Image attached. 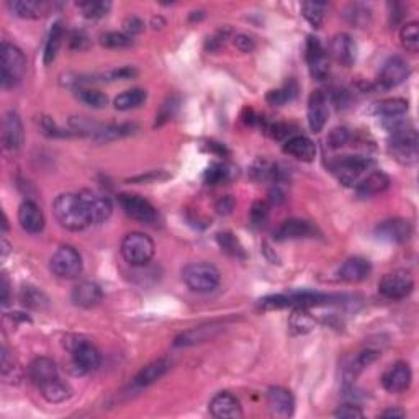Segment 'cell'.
Here are the masks:
<instances>
[{
    "instance_id": "56",
    "label": "cell",
    "mask_w": 419,
    "mask_h": 419,
    "mask_svg": "<svg viewBox=\"0 0 419 419\" xmlns=\"http://www.w3.org/2000/svg\"><path fill=\"white\" fill-rule=\"evenodd\" d=\"M41 128H43V131H45L47 136L66 138V136H69V135H71V133H68V131L59 130V128L56 126V123L52 122L51 118H43V120H41Z\"/></svg>"
},
{
    "instance_id": "6",
    "label": "cell",
    "mask_w": 419,
    "mask_h": 419,
    "mask_svg": "<svg viewBox=\"0 0 419 419\" xmlns=\"http://www.w3.org/2000/svg\"><path fill=\"white\" fill-rule=\"evenodd\" d=\"M154 241L145 233H130L122 241V256L133 267H145L154 257Z\"/></svg>"
},
{
    "instance_id": "52",
    "label": "cell",
    "mask_w": 419,
    "mask_h": 419,
    "mask_svg": "<svg viewBox=\"0 0 419 419\" xmlns=\"http://www.w3.org/2000/svg\"><path fill=\"white\" fill-rule=\"evenodd\" d=\"M335 416L342 419H360L364 418V411H362L357 404L346 403V404H341V406L336 409Z\"/></svg>"
},
{
    "instance_id": "14",
    "label": "cell",
    "mask_w": 419,
    "mask_h": 419,
    "mask_svg": "<svg viewBox=\"0 0 419 419\" xmlns=\"http://www.w3.org/2000/svg\"><path fill=\"white\" fill-rule=\"evenodd\" d=\"M378 357L375 349H364L357 354L346 357L341 364V378L344 385H351L359 375L364 372L365 367H369Z\"/></svg>"
},
{
    "instance_id": "5",
    "label": "cell",
    "mask_w": 419,
    "mask_h": 419,
    "mask_svg": "<svg viewBox=\"0 0 419 419\" xmlns=\"http://www.w3.org/2000/svg\"><path fill=\"white\" fill-rule=\"evenodd\" d=\"M64 344L71 352V357H73V369L75 374L84 375L98 369L102 357H100V352L92 342L80 336H69L66 337Z\"/></svg>"
},
{
    "instance_id": "18",
    "label": "cell",
    "mask_w": 419,
    "mask_h": 419,
    "mask_svg": "<svg viewBox=\"0 0 419 419\" xmlns=\"http://www.w3.org/2000/svg\"><path fill=\"white\" fill-rule=\"evenodd\" d=\"M375 235L378 240L388 242H404L413 235V226L408 220L403 218H393V220L382 221L375 228Z\"/></svg>"
},
{
    "instance_id": "19",
    "label": "cell",
    "mask_w": 419,
    "mask_h": 419,
    "mask_svg": "<svg viewBox=\"0 0 419 419\" xmlns=\"http://www.w3.org/2000/svg\"><path fill=\"white\" fill-rule=\"evenodd\" d=\"M328 122V97L321 90H314L308 98V125L313 133H320Z\"/></svg>"
},
{
    "instance_id": "7",
    "label": "cell",
    "mask_w": 419,
    "mask_h": 419,
    "mask_svg": "<svg viewBox=\"0 0 419 419\" xmlns=\"http://www.w3.org/2000/svg\"><path fill=\"white\" fill-rule=\"evenodd\" d=\"M82 257L73 246H61L50 260L51 272L59 279H75L82 272Z\"/></svg>"
},
{
    "instance_id": "9",
    "label": "cell",
    "mask_w": 419,
    "mask_h": 419,
    "mask_svg": "<svg viewBox=\"0 0 419 419\" xmlns=\"http://www.w3.org/2000/svg\"><path fill=\"white\" fill-rule=\"evenodd\" d=\"M118 202H120V207L128 216L142 223V225H154V223L159 220V215H157V210L154 208V205L147 202L146 198L140 197V195L122 193L120 197H118Z\"/></svg>"
},
{
    "instance_id": "27",
    "label": "cell",
    "mask_w": 419,
    "mask_h": 419,
    "mask_svg": "<svg viewBox=\"0 0 419 419\" xmlns=\"http://www.w3.org/2000/svg\"><path fill=\"white\" fill-rule=\"evenodd\" d=\"M28 375H30L31 382L36 385V387H41L51 380L58 378V365L52 359H47V357H38L28 367Z\"/></svg>"
},
{
    "instance_id": "10",
    "label": "cell",
    "mask_w": 419,
    "mask_h": 419,
    "mask_svg": "<svg viewBox=\"0 0 419 419\" xmlns=\"http://www.w3.org/2000/svg\"><path fill=\"white\" fill-rule=\"evenodd\" d=\"M414 288V280L406 270H395L385 274L378 282V292L388 300L406 298Z\"/></svg>"
},
{
    "instance_id": "12",
    "label": "cell",
    "mask_w": 419,
    "mask_h": 419,
    "mask_svg": "<svg viewBox=\"0 0 419 419\" xmlns=\"http://www.w3.org/2000/svg\"><path fill=\"white\" fill-rule=\"evenodd\" d=\"M409 74V68L408 63L399 56H393L390 58L387 63L383 64L382 71H380L377 82H375V87L380 90H388L397 87L403 82L404 79L408 78Z\"/></svg>"
},
{
    "instance_id": "54",
    "label": "cell",
    "mask_w": 419,
    "mask_h": 419,
    "mask_svg": "<svg viewBox=\"0 0 419 419\" xmlns=\"http://www.w3.org/2000/svg\"><path fill=\"white\" fill-rule=\"evenodd\" d=\"M231 35V30L230 28H225V30H220V31H216L215 35H213L212 38H208V41H207V50H210V51H216V50H220V47L225 45L226 43V40H228V36Z\"/></svg>"
},
{
    "instance_id": "45",
    "label": "cell",
    "mask_w": 419,
    "mask_h": 419,
    "mask_svg": "<svg viewBox=\"0 0 419 419\" xmlns=\"http://www.w3.org/2000/svg\"><path fill=\"white\" fill-rule=\"evenodd\" d=\"M297 84L293 82V80H290L288 84H285V87L277 89V90H270L267 94V102L270 105H274V107H282L290 100L295 98V95H297Z\"/></svg>"
},
{
    "instance_id": "21",
    "label": "cell",
    "mask_w": 419,
    "mask_h": 419,
    "mask_svg": "<svg viewBox=\"0 0 419 419\" xmlns=\"http://www.w3.org/2000/svg\"><path fill=\"white\" fill-rule=\"evenodd\" d=\"M267 404L270 413L279 418H290L295 411V398L292 392L282 387L267 390Z\"/></svg>"
},
{
    "instance_id": "55",
    "label": "cell",
    "mask_w": 419,
    "mask_h": 419,
    "mask_svg": "<svg viewBox=\"0 0 419 419\" xmlns=\"http://www.w3.org/2000/svg\"><path fill=\"white\" fill-rule=\"evenodd\" d=\"M123 30H125L128 36L138 35V33H141L142 30H145V22L138 17H128L126 20L123 22Z\"/></svg>"
},
{
    "instance_id": "38",
    "label": "cell",
    "mask_w": 419,
    "mask_h": 419,
    "mask_svg": "<svg viewBox=\"0 0 419 419\" xmlns=\"http://www.w3.org/2000/svg\"><path fill=\"white\" fill-rule=\"evenodd\" d=\"M63 36H64V27L63 22H56L52 25L50 35H47L46 40V46H45V64L50 66L52 61L56 59L58 56V51L61 47V43H63Z\"/></svg>"
},
{
    "instance_id": "1",
    "label": "cell",
    "mask_w": 419,
    "mask_h": 419,
    "mask_svg": "<svg viewBox=\"0 0 419 419\" xmlns=\"http://www.w3.org/2000/svg\"><path fill=\"white\" fill-rule=\"evenodd\" d=\"M56 220L64 230L82 231L90 225L87 210L79 193H61L52 205Z\"/></svg>"
},
{
    "instance_id": "60",
    "label": "cell",
    "mask_w": 419,
    "mask_h": 419,
    "mask_svg": "<svg viewBox=\"0 0 419 419\" xmlns=\"http://www.w3.org/2000/svg\"><path fill=\"white\" fill-rule=\"evenodd\" d=\"M269 200H270V203H280V202H284L285 200V193H284V190L280 189V187H277V185H275V189H272L269 192Z\"/></svg>"
},
{
    "instance_id": "62",
    "label": "cell",
    "mask_w": 419,
    "mask_h": 419,
    "mask_svg": "<svg viewBox=\"0 0 419 419\" xmlns=\"http://www.w3.org/2000/svg\"><path fill=\"white\" fill-rule=\"evenodd\" d=\"M380 416L382 418H404L406 416V413L403 411V409H399V408H390V409H385V411L380 414Z\"/></svg>"
},
{
    "instance_id": "30",
    "label": "cell",
    "mask_w": 419,
    "mask_h": 419,
    "mask_svg": "<svg viewBox=\"0 0 419 419\" xmlns=\"http://www.w3.org/2000/svg\"><path fill=\"white\" fill-rule=\"evenodd\" d=\"M170 369V362L168 359H157L151 364H147L146 367H142L140 370V374L135 377V385L136 387H147V385L154 383L159 380L161 377H164L168 374V370Z\"/></svg>"
},
{
    "instance_id": "44",
    "label": "cell",
    "mask_w": 419,
    "mask_h": 419,
    "mask_svg": "<svg viewBox=\"0 0 419 419\" xmlns=\"http://www.w3.org/2000/svg\"><path fill=\"white\" fill-rule=\"evenodd\" d=\"M79 8L82 10V15L85 18L97 20V18H103L108 12H110L112 3L103 2V0H89V2H80Z\"/></svg>"
},
{
    "instance_id": "17",
    "label": "cell",
    "mask_w": 419,
    "mask_h": 419,
    "mask_svg": "<svg viewBox=\"0 0 419 419\" xmlns=\"http://www.w3.org/2000/svg\"><path fill=\"white\" fill-rule=\"evenodd\" d=\"M25 141V131L20 117L15 112H7L2 122V142L7 151L20 149Z\"/></svg>"
},
{
    "instance_id": "46",
    "label": "cell",
    "mask_w": 419,
    "mask_h": 419,
    "mask_svg": "<svg viewBox=\"0 0 419 419\" xmlns=\"http://www.w3.org/2000/svg\"><path fill=\"white\" fill-rule=\"evenodd\" d=\"M75 95L80 102H84L85 105L92 108H103L107 105V95L103 92H100L97 89H89V87H80L75 90Z\"/></svg>"
},
{
    "instance_id": "22",
    "label": "cell",
    "mask_w": 419,
    "mask_h": 419,
    "mask_svg": "<svg viewBox=\"0 0 419 419\" xmlns=\"http://www.w3.org/2000/svg\"><path fill=\"white\" fill-rule=\"evenodd\" d=\"M330 51L337 63L344 66V68H349L355 63L357 58V46L352 38L347 35V33H339L331 40L330 45Z\"/></svg>"
},
{
    "instance_id": "61",
    "label": "cell",
    "mask_w": 419,
    "mask_h": 419,
    "mask_svg": "<svg viewBox=\"0 0 419 419\" xmlns=\"http://www.w3.org/2000/svg\"><path fill=\"white\" fill-rule=\"evenodd\" d=\"M0 287H2V304L6 307L8 303V293H10V284H8V279L6 274H2V282H0Z\"/></svg>"
},
{
    "instance_id": "51",
    "label": "cell",
    "mask_w": 419,
    "mask_h": 419,
    "mask_svg": "<svg viewBox=\"0 0 419 419\" xmlns=\"http://www.w3.org/2000/svg\"><path fill=\"white\" fill-rule=\"evenodd\" d=\"M351 131L347 128H335L328 136V145L332 149H339V147L346 146L351 141Z\"/></svg>"
},
{
    "instance_id": "28",
    "label": "cell",
    "mask_w": 419,
    "mask_h": 419,
    "mask_svg": "<svg viewBox=\"0 0 419 419\" xmlns=\"http://www.w3.org/2000/svg\"><path fill=\"white\" fill-rule=\"evenodd\" d=\"M221 330L223 328H221V325H218V323H210V325H205V326L192 328V330L180 332V335L175 337L174 344L179 347L200 344V342L212 339V337L216 336Z\"/></svg>"
},
{
    "instance_id": "53",
    "label": "cell",
    "mask_w": 419,
    "mask_h": 419,
    "mask_svg": "<svg viewBox=\"0 0 419 419\" xmlns=\"http://www.w3.org/2000/svg\"><path fill=\"white\" fill-rule=\"evenodd\" d=\"M265 130H267V133L274 140H288V138L295 136L292 135V125H287V123H272V125H269Z\"/></svg>"
},
{
    "instance_id": "15",
    "label": "cell",
    "mask_w": 419,
    "mask_h": 419,
    "mask_svg": "<svg viewBox=\"0 0 419 419\" xmlns=\"http://www.w3.org/2000/svg\"><path fill=\"white\" fill-rule=\"evenodd\" d=\"M411 369L406 362H395L382 375V385L388 393H403L411 385Z\"/></svg>"
},
{
    "instance_id": "39",
    "label": "cell",
    "mask_w": 419,
    "mask_h": 419,
    "mask_svg": "<svg viewBox=\"0 0 419 419\" xmlns=\"http://www.w3.org/2000/svg\"><path fill=\"white\" fill-rule=\"evenodd\" d=\"M316 325V320L308 313V308H295L288 320V328L293 335H307Z\"/></svg>"
},
{
    "instance_id": "32",
    "label": "cell",
    "mask_w": 419,
    "mask_h": 419,
    "mask_svg": "<svg viewBox=\"0 0 419 419\" xmlns=\"http://www.w3.org/2000/svg\"><path fill=\"white\" fill-rule=\"evenodd\" d=\"M237 177V169L230 163H215L205 170L203 180L208 185H218L231 182Z\"/></svg>"
},
{
    "instance_id": "36",
    "label": "cell",
    "mask_w": 419,
    "mask_h": 419,
    "mask_svg": "<svg viewBox=\"0 0 419 419\" xmlns=\"http://www.w3.org/2000/svg\"><path fill=\"white\" fill-rule=\"evenodd\" d=\"M408 108V102L404 98H387L375 105V113L382 120H387V118L406 115Z\"/></svg>"
},
{
    "instance_id": "40",
    "label": "cell",
    "mask_w": 419,
    "mask_h": 419,
    "mask_svg": "<svg viewBox=\"0 0 419 419\" xmlns=\"http://www.w3.org/2000/svg\"><path fill=\"white\" fill-rule=\"evenodd\" d=\"M342 15H344L346 22L349 25L355 28H365L372 22V12H370L369 7L362 6V3H351V6H347Z\"/></svg>"
},
{
    "instance_id": "35",
    "label": "cell",
    "mask_w": 419,
    "mask_h": 419,
    "mask_svg": "<svg viewBox=\"0 0 419 419\" xmlns=\"http://www.w3.org/2000/svg\"><path fill=\"white\" fill-rule=\"evenodd\" d=\"M23 378V370L18 362L13 359V355L7 351V347H2V380L7 385H18Z\"/></svg>"
},
{
    "instance_id": "59",
    "label": "cell",
    "mask_w": 419,
    "mask_h": 419,
    "mask_svg": "<svg viewBox=\"0 0 419 419\" xmlns=\"http://www.w3.org/2000/svg\"><path fill=\"white\" fill-rule=\"evenodd\" d=\"M215 208L220 215H230V213L233 212V208H235V198H233L231 195H225V197H221L220 200H218Z\"/></svg>"
},
{
    "instance_id": "57",
    "label": "cell",
    "mask_w": 419,
    "mask_h": 419,
    "mask_svg": "<svg viewBox=\"0 0 419 419\" xmlns=\"http://www.w3.org/2000/svg\"><path fill=\"white\" fill-rule=\"evenodd\" d=\"M235 46L241 52H252V51L256 50V41L252 40V38L249 35H244V33H240V35L235 36Z\"/></svg>"
},
{
    "instance_id": "8",
    "label": "cell",
    "mask_w": 419,
    "mask_h": 419,
    "mask_svg": "<svg viewBox=\"0 0 419 419\" xmlns=\"http://www.w3.org/2000/svg\"><path fill=\"white\" fill-rule=\"evenodd\" d=\"M390 154H392L398 163L402 164H414L419 157V141H418V133L413 128L408 130L395 133L390 135Z\"/></svg>"
},
{
    "instance_id": "20",
    "label": "cell",
    "mask_w": 419,
    "mask_h": 419,
    "mask_svg": "<svg viewBox=\"0 0 419 419\" xmlns=\"http://www.w3.org/2000/svg\"><path fill=\"white\" fill-rule=\"evenodd\" d=\"M18 223L22 230L30 233V235H38L45 228V215H43L40 205L33 200H25L18 208Z\"/></svg>"
},
{
    "instance_id": "4",
    "label": "cell",
    "mask_w": 419,
    "mask_h": 419,
    "mask_svg": "<svg viewBox=\"0 0 419 419\" xmlns=\"http://www.w3.org/2000/svg\"><path fill=\"white\" fill-rule=\"evenodd\" d=\"M182 280L192 292L210 293L220 285L221 275L213 264L208 262H192L182 270Z\"/></svg>"
},
{
    "instance_id": "13",
    "label": "cell",
    "mask_w": 419,
    "mask_h": 419,
    "mask_svg": "<svg viewBox=\"0 0 419 419\" xmlns=\"http://www.w3.org/2000/svg\"><path fill=\"white\" fill-rule=\"evenodd\" d=\"M307 61L309 73L316 80H325L330 75V59L326 56V50L316 36H308L307 40Z\"/></svg>"
},
{
    "instance_id": "25",
    "label": "cell",
    "mask_w": 419,
    "mask_h": 419,
    "mask_svg": "<svg viewBox=\"0 0 419 419\" xmlns=\"http://www.w3.org/2000/svg\"><path fill=\"white\" fill-rule=\"evenodd\" d=\"M390 187V177L382 170H374L367 174L359 184L355 185V192L360 198H370L375 195L383 193Z\"/></svg>"
},
{
    "instance_id": "26",
    "label": "cell",
    "mask_w": 419,
    "mask_h": 419,
    "mask_svg": "<svg viewBox=\"0 0 419 419\" xmlns=\"http://www.w3.org/2000/svg\"><path fill=\"white\" fill-rule=\"evenodd\" d=\"M314 235V228L311 223L304 220H292L284 221L274 233V237L277 241H288V240H302V237H311Z\"/></svg>"
},
{
    "instance_id": "47",
    "label": "cell",
    "mask_w": 419,
    "mask_h": 419,
    "mask_svg": "<svg viewBox=\"0 0 419 419\" xmlns=\"http://www.w3.org/2000/svg\"><path fill=\"white\" fill-rule=\"evenodd\" d=\"M100 45L105 47H110V50H120V47H128L133 45L131 36H128L126 33H118V31H108L105 35L100 36Z\"/></svg>"
},
{
    "instance_id": "29",
    "label": "cell",
    "mask_w": 419,
    "mask_h": 419,
    "mask_svg": "<svg viewBox=\"0 0 419 419\" xmlns=\"http://www.w3.org/2000/svg\"><path fill=\"white\" fill-rule=\"evenodd\" d=\"M370 272H372V265L370 262L364 259V257H351L347 259L344 264L341 265L339 269V277L344 280V282H362L369 277Z\"/></svg>"
},
{
    "instance_id": "58",
    "label": "cell",
    "mask_w": 419,
    "mask_h": 419,
    "mask_svg": "<svg viewBox=\"0 0 419 419\" xmlns=\"http://www.w3.org/2000/svg\"><path fill=\"white\" fill-rule=\"evenodd\" d=\"M89 36L84 31H74L71 35V47L78 51H84L89 47Z\"/></svg>"
},
{
    "instance_id": "41",
    "label": "cell",
    "mask_w": 419,
    "mask_h": 419,
    "mask_svg": "<svg viewBox=\"0 0 419 419\" xmlns=\"http://www.w3.org/2000/svg\"><path fill=\"white\" fill-rule=\"evenodd\" d=\"M399 40H402V45L404 50L416 54L419 51V23L418 22L404 23L402 31H399Z\"/></svg>"
},
{
    "instance_id": "2",
    "label": "cell",
    "mask_w": 419,
    "mask_h": 419,
    "mask_svg": "<svg viewBox=\"0 0 419 419\" xmlns=\"http://www.w3.org/2000/svg\"><path fill=\"white\" fill-rule=\"evenodd\" d=\"M374 166L375 163L369 156L354 154L336 157V159H332L330 163V169L342 185L352 187V185L359 184L362 177H364V174L369 172Z\"/></svg>"
},
{
    "instance_id": "23",
    "label": "cell",
    "mask_w": 419,
    "mask_h": 419,
    "mask_svg": "<svg viewBox=\"0 0 419 419\" xmlns=\"http://www.w3.org/2000/svg\"><path fill=\"white\" fill-rule=\"evenodd\" d=\"M102 288L98 287L97 284L89 282V280H84V282H79L74 285L73 293H71V298L75 307L80 308H94L102 302Z\"/></svg>"
},
{
    "instance_id": "49",
    "label": "cell",
    "mask_w": 419,
    "mask_h": 419,
    "mask_svg": "<svg viewBox=\"0 0 419 419\" xmlns=\"http://www.w3.org/2000/svg\"><path fill=\"white\" fill-rule=\"evenodd\" d=\"M22 302L25 307L40 309L47 303V298L35 287H25L22 290Z\"/></svg>"
},
{
    "instance_id": "33",
    "label": "cell",
    "mask_w": 419,
    "mask_h": 419,
    "mask_svg": "<svg viewBox=\"0 0 419 419\" xmlns=\"http://www.w3.org/2000/svg\"><path fill=\"white\" fill-rule=\"evenodd\" d=\"M138 130L136 125H133V123H123V125H110V126H105L102 130H98L94 135V141L100 142V145H103V142H110V141H117L122 140V138L130 136Z\"/></svg>"
},
{
    "instance_id": "11",
    "label": "cell",
    "mask_w": 419,
    "mask_h": 419,
    "mask_svg": "<svg viewBox=\"0 0 419 419\" xmlns=\"http://www.w3.org/2000/svg\"><path fill=\"white\" fill-rule=\"evenodd\" d=\"M79 195L85 205V210H87L90 225H102L112 216L113 205L108 197L90 192V190H82Z\"/></svg>"
},
{
    "instance_id": "3",
    "label": "cell",
    "mask_w": 419,
    "mask_h": 419,
    "mask_svg": "<svg viewBox=\"0 0 419 419\" xmlns=\"http://www.w3.org/2000/svg\"><path fill=\"white\" fill-rule=\"evenodd\" d=\"M0 58H2V71H0V82L3 89H12L20 82L23 75L27 73V58L23 54L20 47L12 45V43L3 41L2 51H0Z\"/></svg>"
},
{
    "instance_id": "43",
    "label": "cell",
    "mask_w": 419,
    "mask_h": 419,
    "mask_svg": "<svg viewBox=\"0 0 419 419\" xmlns=\"http://www.w3.org/2000/svg\"><path fill=\"white\" fill-rule=\"evenodd\" d=\"M326 3L323 2H303L302 3V15L307 18V22L314 28H320L325 20Z\"/></svg>"
},
{
    "instance_id": "42",
    "label": "cell",
    "mask_w": 419,
    "mask_h": 419,
    "mask_svg": "<svg viewBox=\"0 0 419 419\" xmlns=\"http://www.w3.org/2000/svg\"><path fill=\"white\" fill-rule=\"evenodd\" d=\"M216 241H218V244H220L221 249L226 252V254L236 257V259H244L246 257L244 247H242L240 240H237L233 233H230V231L220 233V235L216 236Z\"/></svg>"
},
{
    "instance_id": "48",
    "label": "cell",
    "mask_w": 419,
    "mask_h": 419,
    "mask_svg": "<svg viewBox=\"0 0 419 419\" xmlns=\"http://www.w3.org/2000/svg\"><path fill=\"white\" fill-rule=\"evenodd\" d=\"M267 220H269V203L262 202V200H257V202L252 203L249 212L251 225L256 228H260L267 223Z\"/></svg>"
},
{
    "instance_id": "24",
    "label": "cell",
    "mask_w": 419,
    "mask_h": 419,
    "mask_svg": "<svg viewBox=\"0 0 419 419\" xmlns=\"http://www.w3.org/2000/svg\"><path fill=\"white\" fill-rule=\"evenodd\" d=\"M284 152L303 163H311L316 156V145L308 136L295 135L285 141Z\"/></svg>"
},
{
    "instance_id": "31",
    "label": "cell",
    "mask_w": 419,
    "mask_h": 419,
    "mask_svg": "<svg viewBox=\"0 0 419 419\" xmlns=\"http://www.w3.org/2000/svg\"><path fill=\"white\" fill-rule=\"evenodd\" d=\"M8 8L13 15L20 18H40L50 8V3L43 0H13L8 2Z\"/></svg>"
},
{
    "instance_id": "16",
    "label": "cell",
    "mask_w": 419,
    "mask_h": 419,
    "mask_svg": "<svg viewBox=\"0 0 419 419\" xmlns=\"http://www.w3.org/2000/svg\"><path fill=\"white\" fill-rule=\"evenodd\" d=\"M212 416L218 419H237L242 418V406L235 395L221 392L216 393L208 404Z\"/></svg>"
},
{
    "instance_id": "34",
    "label": "cell",
    "mask_w": 419,
    "mask_h": 419,
    "mask_svg": "<svg viewBox=\"0 0 419 419\" xmlns=\"http://www.w3.org/2000/svg\"><path fill=\"white\" fill-rule=\"evenodd\" d=\"M38 390H40L41 397L47 403H63L71 397V388L64 382H61L59 377L41 385V387H38Z\"/></svg>"
},
{
    "instance_id": "37",
    "label": "cell",
    "mask_w": 419,
    "mask_h": 419,
    "mask_svg": "<svg viewBox=\"0 0 419 419\" xmlns=\"http://www.w3.org/2000/svg\"><path fill=\"white\" fill-rule=\"evenodd\" d=\"M146 98H147L146 90L130 89V90H125V92H122L120 95H117L113 105H115L117 110L126 112V110H131V108L141 107V105L146 102Z\"/></svg>"
},
{
    "instance_id": "50",
    "label": "cell",
    "mask_w": 419,
    "mask_h": 419,
    "mask_svg": "<svg viewBox=\"0 0 419 419\" xmlns=\"http://www.w3.org/2000/svg\"><path fill=\"white\" fill-rule=\"evenodd\" d=\"M179 103H180L179 97H169L168 100H166L163 107H161L159 113H157L154 126H161V125H164L166 122L172 120V117L175 115V112H177V108H179Z\"/></svg>"
}]
</instances>
